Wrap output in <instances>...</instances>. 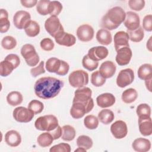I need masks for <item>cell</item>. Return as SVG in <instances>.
I'll use <instances>...</instances> for the list:
<instances>
[{
  "mask_svg": "<svg viewBox=\"0 0 152 152\" xmlns=\"http://www.w3.org/2000/svg\"><path fill=\"white\" fill-rule=\"evenodd\" d=\"M64 86L63 81L52 77H44L38 79L34 86L36 95L43 99L56 97Z\"/></svg>",
  "mask_w": 152,
  "mask_h": 152,
  "instance_id": "1",
  "label": "cell"
},
{
  "mask_svg": "<svg viewBox=\"0 0 152 152\" xmlns=\"http://www.w3.org/2000/svg\"><path fill=\"white\" fill-rule=\"evenodd\" d=\"M125 15V12L121 7H114L109 9L103 16L100 26L108 30H115L124 21Z\"/></svg>",
  "mask_w": 152,
  "mask_h": 152,
  "instance_id": "2",
  "label": "cell"
},
{
  "mask_svg": "<svg viewBox=\"0 0 152 152\" xmlns=\"http://www.w3.org/2000/svg\"><path fill=\"white\" fill-rule=\"evenodd\" d=\"M58 120L53 115H47L38 118L35 122V128L40 131H51L58 126Z\"/></svg>",
  "mask_w": 152,
  "mask_h": 152,
  "instance_id": "3",
  "label": "cell"
},
{
  "mask_svg": "<svg viewBox=\"0 0 152 152\" xmlns=\"http://www.w3.org/2000/svg\"><path fill=\"white\" fill-rule=\"evenodd\" d=\"M93 107V99L86 103L80 102H72V104L70 109V115L74 119H80L83 118L85 114L91 111Z\"/></svg>",
  "mask_w": 152,
  "mask_h": 152,
  "instance_id": "4",
  "label": "cell"
},
{
  "mask_svg": "<svg viewBox=\"0 0 152 152\" xmlns=\"http://www.w3.org/2000/svg\"><path fill=\"white\" fill-rule=\"evenodd\" d=\"M68 81L72 87H83L87 85L88 83V74L82 69L75 70L69 75Z\"/></svg>",
  "mask_w": 152,
  "mask_h": 152,
  "instance_id": "5",
  "label": "cell"
},
{
  "mask_svg": "<svg viewBox=\"0 0 152 152\" xmlns=\"http://www.w3.org/2000/svg\"><path fill=\"white\" fill-rule=\"evenodd\" d=\"M21 54L28 66H35L38 64L40 58L34 47L32 45H24L21 49Z\"/></svg>",
  "mask_w": 152,
  "mask_h": 152,
  "instance_id": "6",
  "label": "cell"
},
{
  "mask_svg": "<svg viewBox=\"0 0 152 152\" xmlns=\"http://www.w3.org/2000/svg\"><path fill=\"white\" fill-rule=\"evenodd\" d=\"M45 28L46 31L53 37L64 31V29L57 16H50L45 23Z\"/></svg>",
  "mask_w": 152,
  "mask_h": 152,
  "instance_id": "7",
  "label": "cell"
},
{
  "mask_svg": "<svg viewBox=\"0 0 152 152\" xmlns=\"http://www.w3.org/2000/svg\"><path fill=\"white\" fill-rule=\"evenodd\" d=\"M14 119L20 123H27L34 118V113L28 108L19 106L14 109L12 112Z\"/></svg>",
  "mask_w": 152,
  "mask_h": 152,
  "instance_id": "8",
  "label": "cell"
},
{
  "mask_svg": "<svg viewBox=\"0 0 152 152\" xmlns=\"http://www.w3.org/2000/svg\"><path fill=\"white\" fill-rule=\"evenodd\" d=\"M134 80V72L131 68H126L120 71L117 78L116 84L121 88H124L131 84Z\"/></svg>",
  "mask_w": 152,
  "mask_h": 152,
  "instance_id": "9",
  "label": "cell"
},
{
  "mask_svg": "<svg viewBox=\"0 0 152 152\" xmlns=\"http://www.w3.org/2000/svg\"><path fill=\"white\" fill-rule=\"evenodd\" d=\"M31 21V15L27 11L20 10L13 16V23L15 27L20 30L24 29L27 24Z\"/></svg>",
  "mask_w": 152,
  "mask_h": 152,
  "instance_id": "10",
  "label": "cell"
},
{
  "mask_svg": "<svg viewBox=\"0 0 152 152\" xmlns=\"http://www.w3.org/2000/svg\"><path fill=\"white\" fill-rule=\"evenodd\" d=\"M110 132L116 139L124 138L128 133L126 124L121 120L115 121L110 126Z\"/></svg>",
  "mask_w": 152,
  "mask_h": 152,
  "instance_id": "11",
  "label": "cell"
},
{
  "mask_svg": "<svg viewBox=\"0 0 152 152\" xmlns=\"http://www.w3.org/2000/svg\"><path fill=\"white\" fill-rule=\"evenodd\" d=\"M94 29L89 24H84L80 26L77 30V36L81 42H89L94 37Z\"/></svg>",
  "mask_w": 152,
  "mask_h": 152,
  "instance_id": "12",
  "label": "cell"
},
{
  "mask_svg": "<svg viewBox=\"0 0 152 152\" xmlns=\"http://www.w3.org/2000/svg\"><path fill=\"white\" fill-rule=\"evenodd\" d=\"M125 14L124 24L127 28V30L134 31L137 29L140 26V19L138 14L133 11H128Z\"/></svg>",
  "mask_w": 152,
  "mask_h": 152,
  "instance_id": "13",
  "label": "cell"
},
{
  "mask_svg": "<svg viewBox=\"0 0 152 152\" xmlns=\"http://www.w3.org/2000/svg\"><path fill=\"white\" fill-rule=\"evenodd\" d=\"M116 52L115 60L119 65L124 66L129 63L132 56V52L129 47L121 48Z\"/></svg>",
  "mask_w": 152,
  "mask_h": 152,
  "instance_id": "14",
  "label": "cell"
},
{
  "mask_svg": "<svg viewBox=\"0 0 152 152\" xmlns=\"http://www.w3.org/2000/svg\"><path fill=\"white\" fill-rule=\"evenodd\" d=\"M92 91L87 87H83L77 88L74 92V97L72 102H80L81 103H87L90 101L91 98Z\"/></svg>",
  "mask_w": 152,
  "mask_h": 152,
  "instance_id": "15",
  "label": "cell"
},
{
  "mask_svg": "<svg viewBox=\"0 0 152 152\" xmlns=\"http://www.w3.org/2000/svg\"><path fill=\"white\" fill-rule=\"evenodd\" d=\"M109 54L108 49L103 46H98L90 48L88 51V57L95 61H99L106 58Z\"/></svg>",
  "mask_w": 152,
  "mask_h": 152,
  "instance_id": "16",
  "label": "cell"
},
{
  "mask_svg": "<svg viewBox=\"0 0 152 152\" xmlns=\"http://www.w3.org/2000/svg\"><path fill=\"white\" fill-rule=\"evenodd\" d=\"M139 131L143 136H149L152 134V122L150 116H140L138 119Z\"/></svg>",
  "mask_w": 152,
  "mask_h": 152,
  "instance_id": "17",
  "label": "cell"
},
{
  "mask_svg": "<svg viewBox=\"0 0 152 152\" xmlns=\"http://www.w3.org/2000/svg\"><path fill=\"white\" fill-rule=\"evenodd\" d=\"M55 40L58 45L67 47H71L76 43L75 37L73 34L66 33L64 31L58 34L55 37Z\"/></svg>",
  "mask_w": 152,
  "mask_h": 152,
  "instance_id": "18",
  "label": "cell"
},
{
  "mask_svg": "<svg viewBox=\"0 0 152 152\" xmlns=\"http://www.w3.org/2000/svg\"><path fill=\"white\" fill-rule=\"evenodd\" d=\"M114 47L115 50L124 47H129V36L126 32L119 31L114 35Z\"/></svg>",
  "mask_w": 152,
  "mask_h": 152,
  "instance_id": "19",
  "label": "cell"
},
{
  "mask_svg": "<svg viewBox=\"0 0 152 152\" xmlns=\"http://www.w3.org/2000/svg\"><path fill=\"white\" fill-rule=\"evenodd\" d=\"M116 102L115 97L109 93L100 94L96 98L97 104L102 108H106L113 106Z\"/></svg>",
  "mask_w": 152,
  "mask_h": 152,
  "instance_id": "20",
  "label": "cell"
},
{
  "mask_svg": "<svg viewBox=\"0 0 152 152\" xmlns=\"http://www.w3.org/2000/svg\"><path fill=\"white\" fill-rule=\"evenodd\" d=\"M116 69V65L112 61H106L100 65L99 71L104 78H109L113 76Z\"/></svg>",
  "mask_w": 152,
  "mask_h": 152,
  "instance_id": "21",
  "label": "cell"
},
{
  "mask_svg": "<svg viewBox=\"0 0 152 152\" xmlns=\"http://www.w3.org/2000/svg\"><path fill=\"white\" fill-rule=\"evenodd\" d=\"M5 141L10 147H17L21 142V135L15 130L8 131L5 135Z\"/></svg>",
  "mask_w": 152,
  "mask_h": 152,
  "instance_id": "22",
  "label": "cell"
},
{
  "mask_svg": "<svg viewBox=\"0 0 152 152\" xmlns=\"http://www.w3.org/2000/svg\"><path fill=\"white\" fill-rule=\"evenodd\" d=\"M132 147L136 151L146 152L150 150L151 142L148 139L138 138L133 141Z\"/></svg>",
  "mask_w": 152,
  "mask_h": 152,
  "instance_id": "23",
  "label": "cell"
},
{
  "mask_svg": "<svg viewBox=\"0 0 152 152\" xmlns=\"http://www.w3.org/2000/svg\"><path fill=\"white\" fill-rule=\"evenodd\" d=\"M97 42L103 45H109L112 41L111 33L109 30L101 28L99 30L96 35Z\"/></svg>",
  "mask_w": 152,
  "mask_h": 152,
  "instance_id": "24",
  "label": "cell"
},
{
  "mask_svg": "<svg viewBox=\"0 0 152 152\" xmlns=\"http://www.w3.org/2000/svg\"><path fill=\"white\" fill-rule=\"evenodd\" d=\"M62 64V60L56 58L52 57L47 60L46 62V69L49 72L55 73L58 75Z\"/></svg>",
  "mask_w": 152,
  "mask_h": 152,
  "instance_id": "25",
  "label": "cell"
},
{
  "mask_svg": "<svg viewBox=\"0 0 152 152\" xmlns=\"http://www.w3.org/2000/svg\"><path fill=\"white\" fill-rule=\"evenodd\" d=\"M138 77L142 80L152 78V65L150 64L141 65L137 71Z\"/></svg>",
  "mask_w": 152,
  "mask_h": 152,
  "instance_id": "26",
  "label": "cell"
},
{
  "mask_svg": "<svg viewBox=\"0 0 152 152\" xmlns=\"http://www.w3.org/2000/svg\"><path fill=\"white\" fill-rule=\"evenodd\" d=\"M23 100V95L21 93L17 91H12L10 92L7 96V103L12 106H16L20 104Z\"/></svg>",
  "mask_w": 152,
  "mask_h": 152,
  "instance_id": "27",
  "label": "cell"
},
{
  "mask_svg": "<svg viewBox=\"0 0 152 152\" xmlns=\"http://www.w3.org/2000/svg\"><path fill=\"white\" fill-rule=\"evenodd\" d=\"M114 118V113L110 109H102L98 113L99 120L104 125H108L110 124L113 121Z\"/></svg>",
  "mask_w": 152,
  "mask_h": 152,
  "instance_id": "28",
  "label": "cell"
},
{
  "mask_svg": "<svg viewBox=\"0 0 152 152\" xmlns=\"http://www.w3.org/2000/svg\"><path fill=\"white\" fill-rule=\"evenodd\" d=\"M10 22L8 20V13L5 9L0 10V32L6 33L10 28Z\"/></svg>",
  "mask_w": 152,
  "mask_h": 152,
  "instance_id": "29",
  "label": "cell"
},
{
  "mask_svg": "<svg viewBox=\"0 0 152 152\" xmlns=\"http://www.w3.org/2000/svg\"><path fill=\"white\" fill-rule=\"evenodd\" d=\"M40 26L35 21L31 20L24 28L26 34L28 37H35L37 36L40 33Z\"/></svg>",
  "mask_w": 152,
  "mask_h": 152,
  "instance_id": "30",
  "label": "cell"
},
{
  "mask_svg": "<svg viewBox=\"0 0 152 152\" xmlns=\"http://www.w3.org/2000/svg\"><path fill=\"white\" fill-rule=\"evenodd\" d=\"M62 133L61 138L65 141H71L73 140L76 135V131L75 128L69 125H65L62 127Z\"/></svg>",
  "mask_w": 152,
  "mask_h": 152,
  "instance_id": "31",
  "label": "cell"
},
{
  "mask_svg": "<svg viewBox=\"0 0 152 152\" xmlns=\"http://www.w3.org/2000/svg\"><path fill=\"white\" fill-rule=\"evenodd\" d=\"M138 97V93L137 90L132 88H128L124 90L122 94V101L126 103L129 104L134 102Z\"/></svg>",
  "mask_w": 152,
  "mask_h": 152,
  "instance_id": "32",
  "label": "cell"
},
{
  "mask_svg": "<svg viewBox=\"0 0 152 152\" xmlns=\"http://www.w3.org/2000/svg\"><path fill=\"white\" fill-rule=\"evenodd\" d=\"M53 138L49 132H45L40 134L37 138V142L42 147H47L50 146L53 142Z\"/></svg>",
  "mask_w": 152,
  "mask_h": 152,
  "instance_id": "33",
  "label": "cell"
},
{
  "mask_svg": "<svg viewBox=\"0 0 152 152\" xmlns=\"http://www.w3.org/2000/svg\"><path fill=\"white\" fill-rule=\"evenodd\" d=\"M129 36V39L133 42H141L144 36V30L141 26H140L137 29L134 31L127 30L126 32Z\"/></svg>",
  "mask_w": 152,
  "mask_h": 152,
  "instance_id": "34",
  "label": "cell"
},
{
  "mask_svg": "<svg viewBox=\"0 0 152 152\" xmlns=\"http://www.w3.org/2000/svg\"><path fill=\"white\" fill-rule=\"evenodd\" d=\"M92 139L87 135H80L77 139V145L78 147H81L86 150L90 149L93 146Z\"/></svg>",
  "mask_w": 152,
  "mask_h": 152,
  "instance_id": "35",
  "label": "cell"
},
{
  "mask_svg": "<svg viewBox=\"0 0 152 152\" xmlns=\"http://www.w3.org/2000/svg\"><path fill=\"white\" fill-rule=\"evenodd\" d=\"M84 124L88 129H95L98 127L99 119L93 115H88L85 117Z\"/></svg>",
  "mask_w": 152,
  "mask_h": 152,
  "instance_id": "36",
  "label": "cell"
},
{
  "mask_svg": "<svg viewBox=\"0 0 152 152\" xmlns=\"http://www.w3.org/2000/svg\"><path fill=\"white\" fill-rule=\"evenodd\" d=\"M62 10V5L59 1H50L49 5V14L51 16H58Z\"/></svg>",
  "mask_w": 152,
  "mask_h": 152,
  "instance_id": "37",
  "label": "cell"
},
{
  "mask_svg": "<svg viewBox=\"0 0 152 152\" xmlns=\"http://www.w3.org/2000/svg\"><path fill=\"white\" fill-rule=\"evenodd\" d=\"M1 46L6 50L13 49L17 46V40L11 36H6L1 40Z\"/></svg>",
  "mask_w": 152,
  "mask_h": 152,
  "instance_id": "38",
  "label": "cell"
},
{
  "mask_svg": "<svg viewBox=\"0 0 152 152\" xmlns=\"http://www.w3.org/2000/svg\"><path fill=\"white\" fill-rule=\"evenodd\" d=\"M82 65L85 69L90 71H93L97 69L99 65V62L97 61H93L90 59L87 55H86L83 58Z\"/></svg>",
  "mask_w": 152,
  "mask_h": 152,
  "instance_id": "39",
  "label": "cell"
},
{
  "mask_svg": "<svg viewBox=\"0 0 152 152\" xmlns=\"http://www.w3.org/2000/svg\"><path fill=\"white\" fill-rule=\"evenodd\" d=\"M91 83L95 87H101L106 83V78L101 75L99 71H96L91 75Z\"/></svg>",
  "mask_w": 152,
  "mask_h": 152,
  "instance_id": "40",
  "label": "cell"
},
{
  "mask_svg": "<svg viewBox=\"0 0 152 152\" xmlns=\"http://www.w3.org/2000/svg\"><path fill=\"white\" fill-rule=\"evenodd\" d=\"M0 75L2 77H7L9 75L14 69V66L8 61L4 60L0 64Z\"/></svg>",
  "mask_w": 152,
  "mask_h": 152,
  "instance_id": "41",
  "label": "cell"
},
{
  "mask_svg": "<svg viewBox=\"0 0 152 152\" xmlns=\"http://www.w3.org/2000/svg\"><path fill=\"white\" fill-rule=\"evenodd\" d=\"M50 1L49 0H40L36 5L37 12L42 15H46L49 14V5Z\"/></svg>",
  "mask_w": 152,
  "mask_h": 152,
  "instance_id": "42",
  "label": "cell"
},
{
  "mask_svg": "<svg viewBox=\"0 0 152 152\" xmlns=\"http://www.w3.org/2000/svg\"><path fill=\"white\" fill-rule=\"evenodd\" d=\"M28 108L32 110L34 115H37L43 111L44 105L42 102L38 100H33L29 102Z\"/></svg>",
  "mask_w": 152,
  "mask_h": 152,
  "instance_id": "43",
  "label": "cell"
},
{
  "mask_svg": "<svg viewBox=\"0 0 152 152\" xmlns=\"http://www.w3.org/2000/svg\"><path fill=\"white\" fill-rule=\"evenodd\" d=\"M138 117L140 116H151V107L147 103L140 104L136 109Z\"/></svg>",
  "mask_w": 152,
  "mask_h": 152,
  "instance_id": "44",
  "label": "cell"
},
{
  "mask_svg": "<svg viewBox=\"0 0 152 152\" xmlns=\"http://www.w3.org/2000/svg\"><path fill=\"white\" fill-rule=\"evenodd\" d=\"M49 151L50 152H70L71 146L67 143H59L52 146Z\"/></svg>",
  "mask_w": 152,
  "mask_h": 152,
  "instance_id": "45",
  "label": "cell"
},
{
  "mask_svg": "<svg viewBox=\"0 0 152 152\" xmlns=\"http://www.w3.org/2000/svg\"><path fill=\"white\" fill-rule=\"evenodd\" d=\"M128 5L131 10L140 11L145 6V1L144 0H129Z\"/></svg>",
  "mask_w": 152,
  "mask_h": 152,
  "instance_id": "46",
  "label": "cell"
},
{
  "mask_svg": "<svg viewBox=\"0 0 152 152\" xmlns=\"http://www.w3.org/2000/svg\"><path fill=\"white\" fill-rule=\"evenodd\" d=\"M40 45L41 48L45 51H50L54 48L55 46L53 40L48 37L43 39L40 43Z\"/></svg>",
  "mask_w": 152,
  "mask_h": 152,
  "instance_id": "47",
  "label": "cell"
},
{
  "mask_svg": "<svg viewBox=\"0 0 152 152\" xmlns=\"http://www.w3.org/2000/svg\"><path fill=\"white\" fill-rule=\"evenodd\" d=\"M45 72V69L44 68V62L43 61H40L37 66L33 67L30 69V74L33 77H36Z\"/></svg>",
  "mask_w": 152,
  "mask_h": 152,
  "instance_id": "48",
  "label": "cell"
},
{
  "mask_svg": "<svg viewBox=\"0 0 152 152\" xmlns=\"http://www.w3.org/2000/svg\"><path fill=\"white\" fill-rule=\"evenodd\" d=\"M4 60L10 62L14 67V69L17 68L20 64V59L19 56L16 54L11 53L6 56Z\"/></svg>",
  "mask_w": 152,
  "mask_h": 152,
  "instance_id": "49",
  "label": "cell"
},
{
  "mask_svg": "<svg viewBox=\"0 0 152 152\" xmlns=\"http://www.w3.org/2000/svg\"><path fill=\"white\" fill-rule=\"evenodd\" d=\"M145 31H152V15L148 14L145 15L142 20V27Z\"/></svg>",
  "mask_w": 152,
  "mask_h": 152,
  "instance_id": "50",
  "label": "cell"
},
{
  "mask_svg": "<svg viewBox=\"0 0 152 152\" xmlns=\"http://www.w3.org/2000/svg\"><path fill=\"white\" fill-rule=\"evenodd\" d=\"M49 132L52 135L53 140H58V138L61 137L62 133V128L59 125H58L56 128L51 131H49Z\"/></svg>",
  "mask_w": 152,
  "mask_h": 152,
  "instance_id": "51",
  "label": "cell"
},
{
  "mask_svg": "<svg viewBox=\"0 0 152 152\" xmlns=\"http://www.w3.org/2000/svg\"><path fill=\"white\" fill-rule=\"evenodd\" d=\"M37 0H21L20 3L21 5L26 8H31L37 5Z\"/></svg>",
  "mask_w": 152,
  "mask_h": 152,
  "instance_id": "52",
  "label": "cell"
},
{
  "mask_svg": "<svg viewBox=\"0 0 152 152\" xmlns=\"http://www.w3.org/2000/svg\"><path fill=\"white\" fill-rule=\"evenodd\" d=\"M151 80L152 78L145 80V84L146 86V88L148 89L149 91H151Z\"/></svg>",
  "mask_w": 152,
  "mask_h": 152,
  "instance_id": "53",
  "label": "cell"
},
{
  "mask_svg": "<svg viewBox=\"0 0 152 152\" xmlns=\"http://www.w3.org/2000/svg\"><path fill=\"white\" fill-rule=\"evenodd\" d=\"M151 38L152 37L151 36L149 39L148 40L147 42V45H146V46H147V48L148 49V50L150 51V52H151Z\"/></svg>",
  "mask_w": 152,
  "mask_h": 152,
  "instance_id": "54",
  "label": "cell"
},
{
  "mask_svg": "<svg viewBox=\"0 0 152 152\" xmlns=\"http://www.w3.org/2000/svg\"><path fill=\"white\" fill-rule=\"evenodd\" d=\"M87 150L83 148H81V147H78V148H77L76 150H75L74 151H86Z\"/></svg>",
  "mask_w": 152,
  "mask_h": 152,
  "instance_id": "55",
  "label": "cell"
}]
</instances>
